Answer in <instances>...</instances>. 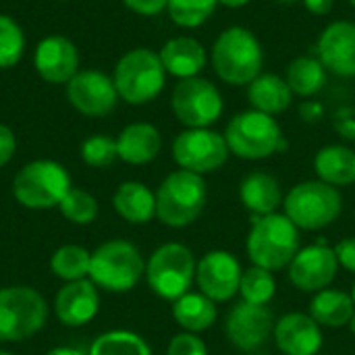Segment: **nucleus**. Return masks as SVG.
I'll return each instance as SVG.
<instances>
[{
	"label": "nucleus",
	"instance_id": "c756f323",
	"mask_svg": "<svg viewBox=\"0 0 355 355\" xmlns=\"http://www.w3.org/2000/svg\"><path fill=\"white\" fill-rule=\"evenodd\" d=\"M89 264H92V252L75 243L60 245L50 258V270L54 272L56 279L64 283L89 279Z\"/></svg>",
	"mask_w": 355,
	"mask_h": 355
},
{
	"label": "nucleus",
	"instance_id": "a18cd8bd",
	"mask_svg": "<svg viewBox=\"0 0 355 355\" xmlns=\"http://www.w3.org/2000/svg\"><path fill=\"white\" fill-rule=\"evenodd\" d=\"M347 329H349V333H352V335H355V314H354V316H352V320H349Z\"/></svg>",
	"mask_w": 355,
	"mask_h": 355
},
{
	"label": "nucleus",
	"instance_id": "1a4fd4ad",
	"mask_svg": "<svg viewBox=\"0 0 355 355\" xmlns=\"http://www.w3.org/2000/svg\"><path fill=\"white\" fill-rule=\"evenodd\" d=\"M71 189L69 171L54 160L27 162L12 181L15 200L29 210L58 208L62 198Z\"/></svg>",
	"mask_w": 355,
	"mask_h": 355
},
{
	"label": "nucleus",
	"instance_id": "bb28decb",
	"mask_svg": "<svg viewBox=\"0 0 355 355\" xmlns=\"http://www.w3.org/2000/svg\"><path fill=\"white\" fill-rule=\"evenodd\" d=\"M173 318L185 333H204L214 327L218 318L216 304L200 291H189L173 302Z\"/></svg>",
	"mask_w": 355,
	"mask_h": 355
},
{
	"label": "nucleus",
	"instance_id": "f03ea898",
	"mask_svg": "<svg viewBox=\"0 0 355 355\" xmlns=\"http://www.w3.org/2000/svg\"><path fill=\"white\" fill-rule=\"evenodd\" d=\"M264 50L260 40L241 25L225 29L212 46V67L227 85H250L262 75Z\"/></svg>",
	"mask_w": 355,
	"mask_h": 355
},
{
	"label": "nucleus",
	"instance_id": "9b49d317",
	"mask_svg": "<svg viewBox=\"0 0 355 355\" xmlns=\"http://www.w3.org/2000/svg\"><path fill=\"white\" fill-rule=\"evenodd\" d=\"M171 108L177 121L187 129H206L220 119L225 110V100L212 81L189 77L181 79L175 85Z\"/></svg>",
	"mask_w": 355,
	"mask_h": 355
},
{
	"label": "nucleus",
	"instance_id": "dca6fc26",
	"mask_svg": "<svg viewBox=\"0 0 355 355\" xmlns=\"http://www.w3.org/2000/svg\"><path fill=\"white\" fill-rule=\"evenodd\" d=\"M67 96L75 110L87 116H106L116 108L114 79L100 71H81L67 83Z\"/></svg>",
	"mask_w": 355,
	"mask_h": 355
},
{
	"label": "nucleus",
	"instance_id": "2eb2a0df",
	"mask_svg": "<svg viewBox=\"0 0 355 355\" xmlns=\"http://www.w3.org/2000/svg\"><path fill=\"white\" fill-rule=\"evenodd\" d=\"M339 268L341 266L335 256V248L318 241L302 248L287 270L289 281L295 289L304 293H318L331 287V283L337 279Z\"/></svg>",
	"mask_w": 355,
	"mask_h": 355
},
{
	"label": "nucleus",
	"instance_id": "72a5a7b5",
	"mask_svg": "<svg viewBox=\"0 0 355 355\" xmlns=\"http://www.w3.org/2000/svg\"><path fill=\"white\" fill-rule=\"evenodd\" d=\"M58 210L73 225H89L98 216V202L89 191L71 187L58 204Z\"/></svg>",
	"mask_w": 355,
	"mask_h": 355
},
{
	"label": "nucleus",
	"instance_id": "c85d7f7f",
	"mask_svg": "<svg viewBox=\"0 0 355 355\" xmlns=\"http://www.w3.org/2000/svg\"><path fill=\"white\" fill-rule=\"evenodd\" d=\"M285 81L289 83L293 94L302 98H310V96H316L327 85V69L320 62V58L297 56L287 67Z\"/></svg>",
	"mask_w": 355,
	"mask_h": 355
},
{
	"label": "nucleus",
	"instance_id": "20e7f679",
	"mask_svg": "<svg viewBox=\"0 0 355 355\" xmlns=\"http://www.w3.org/2000/svg\"><path fill=\"white\" fill-rule=\"evenodd\" d=\"M146 277V260L137 245L110 239L92 252L89 281L108 293H127Z\"/></svg>",
	"mask_w": 355,
	"mask_h": 355
},
{
	"label": "nucleus",
	"instance_id": "6e6552de",
	"mask_svg": "<svg viewBox=\"0 0 355 355\" xmlns=\"http://www.w3.org/2000/svg\"><path fill=\"white\" fill-rule=\"evenodd\" d=\"M112 79L119 98L129 104H146L164 89L166 71L160 54L150 48H135L121 56Z\"/></svg>",
	"mask_w": 355,
	"mask_h": 355
},
{
	"label": "nucleus",
	"instance_id": "c03bdc74",
	"mask_svg": "<svg viewBox=\"0 0 355 355\" xmlns=\"http://www.w3.org/2000/svg\"><path fill=\"white\" fill-rule=\"evenodd\" d=\"M252 0H218V4L227 6V8H241L245 4H250Z\"/></svg>",
	"mask_w": 355,
	"mask_h": 355
},
{
	"label": "nucleus",
	"instance_id": "0eeeda50",
	"mask_svg": "<svg viewBox=\"0 0 355 355\" xmlns=\"http://www.w3.org/2000/svg\"><path fill=\"white\" fill-rule=\"evenodd\" d=\"M198 262L193 252L177 241L164 243L152 252L146 262V281L148 287L166 302H177L181 295L191 291L196 283Z\"/></svg>",
	"mask_w": 355,
	"mask_h": 355
},
{
	"label": "nucleus",
	"instance_id": "a878e982",
	"mask_svg": "<svg viewBox=\"0 0 355 355\" xmlns=\"http://www.w3.org/2000/svg\"><path fill=\"white\" fill-rule=\"evenodd\" d=\"M248 100L254 110L275 116L291 106L293 92L285 77L275 73H262L248 85Z\"/></svg>",
	"mask_w": 355,
	"mask_h": 355
},
{
	"label": "nucleus",
	"instance_id": "9d476101",
	"mask_svg": "<svg viewBox=\"0 0 355 355\" xmlns=\"http://www.w3.org/2000/svg\"><path fill=\"white\" fill-rule=\"evenodd\" d=\"M48 318V306L40 291L27 285L0 289V341L21 343L40 333Z\"/></svg>",
	"mask_w": 355,
	"mask_h": 355
},
{
	"label": "nucleus",
	"instance_id": "393cba45",
	"mask_svg": "<svg viewBox=\"0 0 355 355\" xmlns=\"http://www.w3.org/2000/svg\"><path fill=\"white\" fill-rule=\"evenodd\" d=\"M314 173L320 181L333 187H347L355 183V150L331 144L316 152L314 156Z\"/></svg>",
	"mask_w": 355,
	"mask_h": 355
},
{
	"label": "nucleus",
	"instance_id": "7ed1b4c3",
	"mask_svg": "<svg viewBox=\"0 0 355 355\" xmlns=\"http://www.w3.org/2000/svg\"><path fill=\"white\" fill-rule=\"evenodd\" d=\"M208 202V185L202 175L191 171H173L156 191V218L171 227L183 229L193 225Z\"/></svg>",
	"mask_w": 355,
	"mask_h": 355
},
{
	"label": "nucleus",
	"instance_id": "4be33fe9",
	"mask_svg": "<svg viewBox=\"0 0 355 355\" xmlns=\"http://www.w3.org/2000/svg\"><path fill=\"white\" fill-rule=\"evenodd\" d=\"M158 54L164 64V71L179 79L198 77L204 71L206 60H208L206 48L196 37H189V35H179V37L168 40Z\"/></svg>",
	"mask_w": 355,
	"mask_h": 355
},
{
	"label": "nucleus",
	"instance_id": "b1692460",
	"mask_svg": "<svg viewBox=\"0 0 355 355\" xmlns=\"http://www.w3.org/2000/svg\"><path fill=\"white\" fill-rule=\"evenodd\" d=\"M112 206L123 220L148 225L156 216V193L139 181H125L116 187Z\"/></svg>",
	"mask_w": 355,
	"mask_h": 355
},
{
	"label": "nucleus",
	"instance_id": "49530a36",
	"mask_svg": "<svg viewBox=\"0 0 355 355\" xmlns=\"http://www.w3.org/2000/svg\"><path fill=\"white\" fill-rule=\"evenodd\" d=\"M352 297H354V304H355V283H354V287H352Z\"/></svg>",
	"mask_w": 355,
	"mask_h": 355
},
{
	"label": "nucleus",
	"instance_id": "5701e85b",
	"mask_svg": "<svg viewBox=\"0 0 355 355\" xmlns=\"http://www.w3.org/2000/svg\"><path fill=\"white\" fill-rule=\"evenodd\" d=\"M239 200L252 212V216H266L275 214L279 206H283L285 198L281 183L272 175L264 171H254L243 177L239 185Z\"/></svg>",
	"mask_w": 355,
	"mask_h": 355
},
{
	"label": "nucleus",
	"instance_id": "c9c22d12",
	"mask_svg": "<svg viewBox=\"0 0 355 355\" xmlns=\"http://www.w3.org/2000/svg\"><path fill=\"white\" fill-rule=\"evenodd\" d=\"M81 158L87 166L104 168L119 158L116 139L108 135H92L81 144Z\"/></svg>",
	"mask_w": 355,
	"mask_h": 355
},
{
	"label": "nucleus",
	"instance_id": "2f4dec72",
	"mask_svg": "<svg viewBox=\"0 0 355 355\" xmlns=\"http://www.w3.org/2000/svg\"><path fill=\"white\" fill-rule=\"evenodd\" d=\"M239 295H241V302H248L254 306H268L272 297L277 295L275 275L266 268L252 264V268L243 270V277L239 283Z\"/></svg>",
	"mask_w": 355,
	"mask_h": 355
},
{
	"label": "nucleus",
	"instance_id": "37998d69",
	"mask_svg": "<svg viewBox=\"0 0 355 355\" xmlns=\"http://www.w3.org/2000/svg\"><path fill=\"white\" fill-rule=\"evenodd\" d=\"M46 355H85L83 349H77V347H54L50 349Z\"/></svg>",
	"mask_w": 355,
	"mask_h": 355
},
{
	"label": "nucleus",
	"instance_id": "4468645a",
	"mask_svg": "<svg viewBox=\"0 0 355 355\" xmlns=\"http://www.w3.org/2000/svg\"><path fill=\"white\" fill-rule=\"evenodd\" d=\"M275 322L277 318L268 306H254L248 302H239L227 314L225 333L235 349L250 354L260 349L272 337Z\"/></svg>",
	"mask_w": 355,
	"mask_h": 355
},
{
	"label": "nucleus",
	"instance_id": "aec40b11",
	"mask_svg": "<svg viewBox=\"0 0 355 355\" xmlns=\"http://www.w3.org/2000/svg\"><path fill=\"white\" fill-rule=\"evenodd\" d=\"M33 64L44 81L56 85L69 83L77 75L79 52L64 35H48L37 44Z\"/></svg>",
	"mask_w": 355,
	"mask_h": 355
},
{
	"label": "nucleus",
	"instance_id": "f3484780",
	"mask_svg": "<svg viewBox=\"0 0 355 355\" xmlns=\"http://www.w3.org/2000/svg\"><path fill=\"white\" fill-rule=\"evenodd\" d=\"M272 339L283 355H318L324 337L322 327L304 312H289L275 322Z\"/></svg>",
	"mask_w": 355,
	"mask_h": 355
},
{
	"label": "nucleus",
	"instance_id": "f257e3e1",
	"mask_svg": "<svg viewBox=\"0 0 355 355\" xmlns=\"http://www.w3.org/2000/svg\"><path fill=\"white\" fill-rule=\"evenodd\" d=\"M300 229L283 212L252 216V227L245 239V252L254 266L270 272L285 270L302 250Z\"/></svg>",
	"mask_w": 355,
	"mask_h": 355
},
{
	"label": "nucleus",
	"instance_id": "7c9ffc66",
	"mask_svg": "<svg viewBox=\"0 0 355 355\" xmlns=\"http://www.w3.org/2000/svg\"><path fill=\"white\" fill-rule=\"evenodd\" d=\"M87 355H152V349L133 331H108L92 341Z\"/></svg>",
	"mask_w": 355,
	"mask_h": 355
},
{
	"label": "nucleus",
	"instance_id": "09e8293b",
	"mask_svg": "<svg viewBox=\"0 0 355 355\" xmlns=\"http://www.w3.org/2000/svg\"><path fill=\"white\" fill-rule=\"evenodd\" d=\"M0 355H12V354H8V352H0Z\"/></svg>",
	"mask_w": 355,
	"mask_h": 355
},
{
	"label": "nucleus",
	"instance_id": "cd10ccee",
	"mask_svg": "<svg viewBox=\"0 0 355 355\" xmlns=\"http://www.w3.org/2000/svg\"><path fill=\"white\" fill-rule=\"evenodd\" d=\"M322 329H343L349 324L355 314V304L352 293L339 289H322L314 293L308 312Z\"/></svg>",
	"mask_w": 355,
	"mask_h": 355
},
{
	"label": "nucleus",
	"instance_id": "ddd939ff",
	"mask_svg": "<svg viewBox=\"0 0 355 355\" xmlns=\"http://www.w3.org/2000/svg\"><path fill=\"white\" fill-rule=\"evenodd\" d=\"M241 277L243 268L239 258L227 250H212L204 254L196 268V285L200 293L210 297L214 304H225L239 295Z\"/></svg>",
	"mask_w": 355,
	"mask_h": 355
},
{
	"label": "nucleus",
	"instance_id": "a19ab883",
	"mask_svg": "<svg viewBox=\"0 0 355 355\" xmlns=\"http://www.w3.org/2000/svg\"><path fill=\"white\" fill-rule=\"evenodd\" d=\"M304 4L312 15H329L335 6V0H304Z\"/></svg>",
	"mask_w": 355,
	"mask_h": 355
},
{
	"label": "nucleus",
	"instance_id": "39448f33",
	"mask_svg": "<svg viewBox=\"0 0 355 355\" xmlns=\"http://www.w3.org/2000/svg\"><path fill=\"white\" fill-rule=\"evenodd\" d=\"M343 212L341 191L320 179L297 183L283 200V214L300 231H322Z\"/></svg>",
	"mask_w": 355,
	"mask_h": 355
},
{
	"label": "nucleus",
	"instance_id": "423d86ee",
	"mask_svg": "<svg viewBox=\"0 0 355 355\" xmlns=\"http://www.w3.org/2000/svg\"><path fill=\"white\" fill-rule=\"evenodd\" d=\"M223 135L229 152L243 160H264L287 146L277 119L254 108L235 114Z\"/></svg>",
	"mask_w": 355,
	"mask_h": 355
},
{
	"label": "nucleus",
	"instance_id": "f8f14e48",
	"mask_svg": "<svg viewBox=\"0 0 355 355\" xmlns=\"http://www.w3.org/2000/svg\"><path fill=\"white\" fill-rule=\"evenodd\" d=\"M231 152L223 133L206 129H185L173 141V158L183 171L208 175L223 168Z\"/></svg>",
	"mask_w": 355,
	"mask_h": 355
},
{
	"label": "nucleus",
	"instance_id": "a211bd4d",
	"mask_svg": "<svg viewBox=\"0 0 355 355\" xmlns=\"http://www.w3.org/2000/svg\"><path fill=\"white\" fill-rule=\"evenodd\" d=\"M318 58L327 71L339 77H355V23L335 21L318 37Z\"/></svg>",
	"mask_w": 355,
	"mask_h": 355
},
{
	"label": "nucleus",
	"instance_id": "473e14b6",
	"mask_svg": "<svg viewBox=\"0 0 355 355\" xmlns=\"http://www.w3.org/2000/svg\"><path fill=\"white\" fill-rule=\"evenodd\" d=\"M216 6L218 0H168L166 10L173 23H177L179 27L193 29L206 23L216 10Z\"/></svg>",
	"mask_w": 355,
	"mask_h": 355
},
{
	"label": "nucleus",
	"instance_id": "de8ad7c7",
	"mask_svg": "<svg viewBox=\"0 0 355 355\" xmlns=\"http://www.w3.org/2000/svg\"><path fill=\"white\" fill-rule=\"evenodd\" d=\"M277 2H297V0H277Z\"/></svg>",
	"mask_w": 355,
	"mask_h": 355
},
{
	"label": "nucleus",
	"instance_id": "79ce46f5",
	"mask_svg": "<svg viewBox=\"0 0 355 355\" xmlns=\"http://www.w3.org/2000/svg\"><path fill=\"white\" fill-rule=\"evenodd\" d=\"M300 112H302V116L306 121H316V119L322 116V106L316 104V102H306V104H302V110Z\"/></svg>",
	"mask_w": 355,
	"mask_h": 355
},
{
	"label": "nucleus",
	"instance_id": "f704fd0d",
	"mask_svg": "<svg viewBox=\"0 0 355 355\" xmlns=\"http://www.w3.org/2000/svg\"><path fill=\"white\" fill-rule=\"evenodd\" d=\"M25 50V35L15 19L0 15V69L15 67Z\"/></svg>",
	"mask_w": 355,
	"mask_h": 355
},
{
	"label": "nucleus",
	"instance_id": "58836bf2",
	"mask_svg": "<svg viewBox=\"0 0 355 355\" xmlns=\"http://www.w3.org/2000/svg\"><path fill=\"white\" fill-rule=\"evenodd\" d=\"M123 2L127 4V8H131L133 12L144 15V17L160 15L168 6V0H123Z\"/></svg>",
	"mask_w": 355,
	"mask_h": 355
},
{
	"label": "nucleus",
	"instance_id": "e433bc0d",
	"mask_svg": "<svg viewBox=\"0 0 355 355\" xmlns=\"http://www.w3.org/2000/svg\"><path fill=\"white\" fill-rule=\"evenodd\" d=\"M166 355H208V347L200 335L183 331L168 341Z\"/></svg>",
	"mask_w": 355,
	"mask_h": 355
},
{
	"label": "nucleus",
	"instance_id": "412c9836",
	"mask_svg": "<svg viewBox=\"0 0 355 355\" xmlns=\"http://www.w3.org/2000/svg\"><path fill=\"white\" fill-rule=\"evenodd\" d=\"M162 148L160 131L150 123H131L116 137L119 158L127 164L141 166L152 162Z\"/></svg>",
	"mask_w": 355,
	"mask_h": 355
},
{
	"label": "nucleus",
	"instance_id": "8fccbe9b",
	"mask_svg": "<svg viewBox=\"0 0 355 355\" xmlns=\"http://www.w3.org/2000/svg\"><path fill=\"white\" fill-rule=\"evenodd\" d=\"M349 4H352V6H354V8H355V0H349Z\"/></svg>",
	"mask_w": 355,
	"mask_h": 355
},
{
	"label": "nucleus",
	"instance_id": "6ab92c4d",
	"mask_svg": "<svg viewBox=\"0 0 355 355\" xmlns=\"http://www.w3.org/2000/svg\"><path fill=\"white\" fill-rule=\"evenodd\" d=\"M100 312V293L89 279L64 283L54 297V314L64 327H83Z\"/></svg>",
	"mask_w": 355,
	"mask_h": 355
},
{
	"label": "nucleus",
	"instance_id": "ea45409f",
	"mask_svg": "<svg viewBox=\"0 0 355 355\" xmlns=\"http://www.w3.org/2000/svg\"><path fill=\"white\" fill-rule=\"evenodd\" d=\"M15 150H17L15 133L10 131V127L0 123V168L10 162V158L15 156Z\"/></svg>",
	"mask_w": 355,
	"mask_h": 355
},
{
	"label": "nucleus",
	"instance_id": "4c0bfd02",
	"mask_svg": "<svg viewBox=\"0 0 355 355\" xmlns=\"http://www.w3.org/2000/svg\"><path fill=\"white\" fill-rule=\"evenodd\" d=\"M335 256L339 266L355 275V237H345L335 245Z\"/></svg>",
	"mask_w": 355,
	"mask_h": 355
}]
</instances>
